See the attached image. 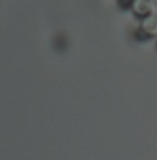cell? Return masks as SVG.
<instances>
[{"instance_id": "6da1fadb", "label": "cell", "mask_w": 157, "mask_h": 160, "mask_svg": "<svg viewBox=\"0 0 157 160\" xmlns=\"http://www.w3.org/2000/svg\"><path fill=\"white\" fill-rule=\"evenodd\" d=\"M134 13L137 16L143 18V21L148 19V18H151L152 16L151 14V3L148 2V0H135V3H134Z\"/></svg>"}]
</instances>
